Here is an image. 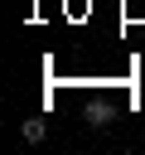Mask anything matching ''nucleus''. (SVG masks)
Listing matches in <instances>:
<instances>
[{
    "instance_id": "obj_1",
    "label": "nucleus",
    "mask_w": 145,
    "mask_h": 155,
    "mask_svg": "<svg viewBox=\"0 0 145 155\" xmlns=\"http://www.w3.org/2000/svg\"><path fill=\"white\" fill-rule=\"evenodd\" d=\"M106 121H111V111H106V102H87V126H97V131H102Z\"/></svg>"
},
{
    "instance_id": "obj_2",
    "label": "nucleus",
    "mask_w": 145,
    "mask_h": 155,
    "mask_svg": "<svg viewBox=\"0 0 145 155\" xmlns=\"http://www.w3.org/2000/svg\"><path fill=\"white\" fill-rule=\"evenodd\" d=\"M19 136H24L29 145H39V140L48 136V126H44V121H19Z\"/></svg>"
}]
</instances>
